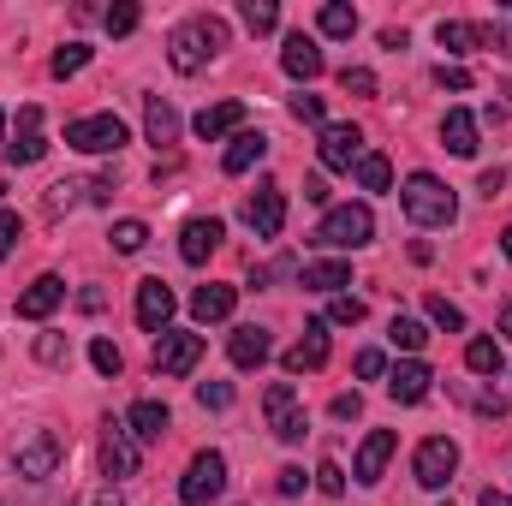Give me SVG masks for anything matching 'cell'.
<instances>
[{
  "label": "cell",
  "instance_id": "obj_41",
  "mask_svg": "<svg viewBox=\"0 0 512 506\" xmlns=\"http://www.w3.org/2000/svg\"><path fill=\"white\" fill-rule=\"evenodd\" d=\"M90 364H96L102 376H120V370H126V358H120L114 340H90Z\"/></svg>",
  "mask_w": 512,
  "mask_h": 506
},
{
  "label": "cell",
  "instance_id": "obj_55",
  "mask_svg": "<svg viewBox=\"0 0 512 506\" xmlns=\"http://www.w3.org/2000/svg\"><path fill=\"white\" fill-rule=\"evenodd\" d=\"M477 506H512V495H507V489H483V501H477Z\"/></svg>",
  "mask_w": 512,
  "mask_h": 506
},
{
  "label": "cell",
  "instance_id": "obj_2",
  "mask_svg": "<svg viewBox=\"0 0 512 506\" xmlns=\"http://www.w3.org/2000/svg\"><path fill=\"white\" fill-rule=\"evenodd\" d=\"M399 209H405L417 227H453V221H459V197H453V185H441L435 173H411V179L399 185Z\"/></svg>",
  "mask_w": 512,
  "mask_h": 506
},
{
  "label": "cell",
  "instance_id": "obj_17",
  "mask_svg": "<svg viewBox=\"0 0 512 506\" xmlns=\"http://www.w3.org/2000/svg\"><path fill=\"white\" fill-rule=\"evenodd\" d=\"M393 429H370L364 435V447H358V459H352V477L370 489V483H382V471H387V459H393Z\"/></svg>",
  "mask_w": 512,
  "mask_h": 506
},
{
  "label": "cell",
  "instance_id": "obj_25",
  "mask_svg": "<svg viewBox=\"0 0 512 506\" xmlns=\"http://www.w3.org/2000/svg\"><path fill=\"white\" fill-rule=\"evenodd\" d=\"M233 304H239V292H233V286H215V280L191 292V316H197V322H227Z\"/></svg>",
  "mask_w": 512,
  "mask_h": 506
},
{
  "label": "cell",
  "instance_id": "obj_32",
  "mask_svg": "<svg viewBox=\"0 0 512 506\" xmlns=\"http://www.w3.org/2000/svg\"><path fill=\"white\" fill-rule=\"evenodd\" d=\"M465 364H471L477 376H501V364H507V358H501V346H495V340H471V346H465Z\"/></svg>",
  "mask_w": 512,
  "mask_h": 506
},
{
  "label": "cell",
  "instance_id": "obj_40",
  "mask_svg": "<svg viewBox=\"0 0 512 506\" xmlns=\"http://www.w3.org/2000/svg\"><path fill=\"white\" fill-rule=\"evenodd\" d=\"M78 197H90V185H78V179H60V185H48V215H60V209H72Z\"/></svg>",
  "mask_w": 512,
  "mask_h": 506
},
{
  "label": "cell",
  "instance_id": "obj_9",
  "mask_svg": "<svg viewBox=\"0 0 512 506\" xmlns=\"http://www.w3.org/2000/svg\"><path fill=\"white\" fill-rule=\"evenodd\" d=\"M262 405H268V429H274L286 447H292V441H304V411H298V393H292V381H274Z\"/></svg>",
  "mask_w": 512,
  "mask_h": 506
},
{
  "label": "cell",
  "instance_id": "obj_50",
  "mask_svg": "<svg viewBox=\"0 0 512 506\" xmlns=\"http://www.w3.org/2000/svg\"><path fill=\"white\" fill-rule=\"evenodd\" d=\"M334 417H340V423L364 417V399H358V393H340V399H334Z\"/></svg>",
  "mask_w": 512,
  "mask_h": 506
},
{
  "label": "cell",
  "instance_id": "obj_33",
  "mask_svg": "<svg viewBox=\"0 0 512 506\" xmlns=\"http://www.w3.org/2000/svg\"><path fill=\"white\" fill-rule=\"evenodd\" d=\"M239 18H245V30H251V36H268V30L280 24V6H274V0H245V6H239Z\"/></svg>",
  "mask_w": 512,
  "mask_h": 506
},
{
  "label": "cell",
  "instance_id": "obj_42",
  "mask_svg": "<svg viewBox=\"0 0 512 506\" xmlns=\"http://www.w3.org/2000/svg\"><path fill=\"white\" fill-rule=\"evenodd\" d=\"M137 18H143V12H137L131 0H120V6H108V12H102V24H108V36H131V30H137Z\"/></svg>",
  "mask_w": 512,
  "mask_h": 506
},
{
  "label": "cell",
  "instance_id": "obj_4",
  "mask_svg": "<svg viewBox=\"0 0 512 506\" xmlns=\"http://www.w3.org/2000/svg\"><path fill=\"white\" fill-rule=\"evenodd\" d=\"M66 143L78 155H120L126 149V120L120 114H84V120L66 126Z\"/></svg>",
  "mask_w": 512,
  "mask_h": 506
},
{
  "label": "cell",
  "instance_id": "obj_16",
  "mask_svg": "<svg viewBox=\"0 0 512 506\" xmlns=\"http://www.w3.org/2000/svg\"><path fill=\"white\" fill-rule=\"evenodd\" d=\"M131 471H137V435H131L126 423H108V435H102V477L120 483Z\"/></svg>",
  "mask_w": 512,
  "mask_h": 506
},
{
  "label": "cell",
  "instance_id": "obj_12",
  "mask_svg": "<svg viewBox=\"0 0 512 506\" xmlns=\"http://www.w3.org/2000/svg\"><path fill=\"white\" fill-rule=\"evenodd\" d=\"M48 155V137H42V108H18V137L6 143V161L12 167H36Z\"/></svg>",
  "mask_w": 512,
  "mask_h": 506
},
{
  "label": "cell",
  "instance_id": "obj_57",
  "mask_svg": "<svg viewBox=\"0 0 512 506\" xmlns=\"http://www.w3.org/2000/svg\"><path fill=\"white\" fill-rule=\"evenodd\" d=\"M501 251H507V256H512V227H507V233H501Z\"/></svg>",
  "mask_w": 512,
  "mask_h": 506
},
{
  "label": "cell",
  "instance_id": "obj_7",
  "mask_svg": "<svg viewBox=\"0 0 512 506\" xmlns=\"http://www.w3.org/2000/svg\"><path fill=\"white\" fill-rule=\"evenodd\" d=\"M197 364H203V334L167 328V334L155 340V370H161V376H191Z\"/></svg>",
  "mask_w": 512,
  "mask_h": 506
},
{
  "label": "cell",
  "instance_id": "obj_8",
  "mask_svg": "<svg viewBox=\"0 0 512 506\" xmlns=\"http://www.w3.org/2000/svg\"><path fill=\"white\" fill-rule=\"evenodd\" d=\"M411 471H417V483H423V489H447V483H453V471H459V441L429 435V441L417 447Z\"/></svg>",
  "mask_w": 512,
  "mask_h": 506
},
{
  "label": "cell",
  "instance_id": "obj_30",
  "mask_svg": "<svg viewBox=\"0 0 512 506\" xmlns=\"http://www.w3.org/2000/svg\"><path fill=\"white\" fill-rule=\"evenodd\" d=\"M316 24H322V36L346 42V36H358V6H346V0H328V6L316 12Z\"/></svg>",
  "mask_w": 512,
  "mask_h": 506
},
{
  "label": "cell",
  "instance_id": "obj_14",
  "mask_svg": "<svg viewBox=\"0 0 512 506\" xmlns=\"http://www.w3.org/2000/svg\"><path fill=\"white\" fill-rule=\"evenodd\" d=\"M137 322L161 340L167 322H173V286L167 280H137Z\"/></svg>",
  "mask_w": 512,
  "mask_h": 506
},
{
  "label": "cell",
  "instance_id": "obj_38",
  "mask_svg": "<svg viewBox=\"0 0 512 506\" xmlns=\"http://www.w3.org/2000/svg\"><path fill=\"white\" fill-rule=\"evenodd\" d=\"M370 310H364V298H352V292H340L334 304H328V322H340V328H358Z\"/></svg>",
  "mask_w": 512,
  "mask_h": 506
},
{
  "label": "cell",
  "instance_id": "obj_15",
  "mask_svg": "<svg viewBox=\"0 0 512 506\" xmlns=\"http://www.w3.org/2000/svg\"><path fill=\"white\" fill-rule=\"evenodd\" d=\"M221 239H227V227H221L215 215H197V221H185V233H179V256H185L191 268H203L209 256L221 251Z\"/></svg>",
  "mask_w": 512,
  "mask_h": 506
},
{
  "label": "cell",
  "instance_id": "obj_18",
  "mask_svg": "<svg viewBox=\"0 0 512 506\" xmlns=\"http://www.w3.org/2000/svg\"><path fill=\"white\" fill-rule=\"evenodd\" d=\"M280 66H286V78H298V84H310V78H322V48H316V36H286V48H280Z\"/></svg>",
  "mask_w": 512,
  "mask_h": 506
},
{
  "label": "cell",
  "instance_id": "obj_43",
  "mask_svg": "<svg viewBox=\"0 0 512 506\" xmlns=\"http://www.w3.org/2000/svg\"><path fill=\"white\" fill-rule=\"evenodd\" d=\"M292 120H304V126H328V120H322V96L298 90V96H292Z\"/></svg>",
  "mask_w": 512,
  "mask_h": 506
},
{
  "label": "cell",
  "instance_id": "obj_23",
  "mask_svg": "<svg viewBox=\"0 0 512 506\" xmlns=\"http://www.w3.org/2000/svg\"><path fill=\"white\" fill-rule=\"evenodd\" d=\"M435 42L447 54H471V48H489V24H465V18H441L435 24Z\"/></svg>",
  "mask_w": 512,
  "mask_h": 506
},
{
  "label": "cell",
  "instance_id": "obj_39",
  "mask_svg": "<svg viewBox=\"0 0 512 506\" xmlns=\"http://www.w3.org/2000/svg\"><path fill=\"white\" fill-rule=\"evenodd\" d=\"M340 90H346V96H376L382 84H376L370 66H346V72H340Z\"/></svg>",
  "mask_w": 512,
  "mask_h": 506
},
{
  "label": "cell",
  "instance_id": "obj_1",
  "mask_svg": "<svg viewBox=\"0 0 512 506\" xmlns=\"http://www.w3.org/2000/svg\"><path fill=\"white\" fill-rule=\"evenodd\" d=\"M227 48V24L221 18H185L173 36H167V60H173V72H203L215 54Z\"/></svg>",
  "mask_w": 512,
  "mask_h": 506
},
{
  "label": "cell",
  "instance_id": "obj_56",
  "mask_svg": "<svg viewBox=\"0 0 512 506\" xmlns=\"http://www.w3.org/2000/svg\"><path fill=\"white\" fill-rule=\"evenodd\" d=\"M501 334L512 340V298H507V310H501Z\"/></svg>",
  "mask_w": 512,
  "mask_h": 506
},
{
  "label": "cell",
  "instance_id": "obj_28",
  "mask_svg": "<svg viewBox=\"0 0 512 506\" xmlns=\"http://www.w3.org/2000/svg\"><path fill=\"white\" fill-rule=\"evenodd\" d=\"M262 155H268V137H262V131H239V137L227 143V155H221V167H227V173L239 179V173H251L256 161H262Z\"/></svg>",
  "mask_w": 512,
  "mask_h": 506
},
{
  "label": "cell",
  "instance_id": "obj_13",
  "mask_svg": "<svg viewBox=\"0 0 512 506\" xmlns=\"http://www.w3.org/2000/svg\"><path fill=\"white\" fill-rule=\"evenodd\" d=\"M60 298H66V280H60V274H36V280L18 292V316H24V322H48V316L60 310Z\"/></svg>",
  "mask_w": 512,
  "mask_h": 506
},
{
  "label": "cell",
  "instance_id": "obj_36",
  "mask_svg": "<svg viewBox=\"0 0 512 506\" xmlns=\"http://www.w3.org/2000/svg\"><path fill=\"white\" fill-rule=\"evenodd\" d=\"M108 239H114V251H120V256H137L143 245H149V227H143V221H114V233H108Z\"/></svg>",
  "mask_w": 512,
  "mask_h": 506
},
{
  "label": "cell",
  "instance_id": "obj_24",
  "mask_svg": "<svg viewBox=\"0 0 512 506\" xmlns=\"http://www.w3.org/2000/svg\"><path fill=\"white\" fill-rule=\"evenodd\" d=\"M298 280H304V292H334V298H340V286H352V262H340V256H328V262H304Z\"/></svg>",
  "mask_w": 512,
  "mask_h": 506
},
{
  "label": "cell",
  "instance_id": "obj_29",
  "mask_svg": "<svg viewBox=\"0 0 512 506\" xmlns=\"http://www.w3.org/2000/svg\"><path fill=\"white\" fill-rule=\"evenodd\" d=\"M143 131H149V143H155V149H161V143H173V137H179V114H173V102L149 96V102H143Z\"/></svg>",
  "mask_w": 512,
  "mask_h": 506
},
{
  "label": "cell",
  "instance_id": "obj_58",
  "mask_svg": "<svg viewBox=\"0 0 512 506\" xmlns=\"http://www.w3.org/2000/svg\"><path fill=\"white\" fill-rule=\"evenodd\" d=\"M0 137H6V114H0Z\"/></svg>",
  "mask_w": 512,
  "mask_h": 506
},
{
  "label": "cell",
  "instance_id": "obj_51",
  "mask_svg": "<svg viewBox=\"0 0 512 506\" xmlns=\"http://www.w3.org/2000/svg\"><path fill=\"white\" fill-rule=\"evenodd\" d=\"M274 489H280V495H286V501H292V495H304V471H298V465H286V471H280V483H274Z\"/></svg>",
  "mask_w": 512,
  "mask_h": 506
},
{
  "label": "cell",
  "instance_id": "obj_53",
  "mask_svg": "<svg viewBox=\"0 0 512 506\" xmlns=\"http://www.w3.org/2000/svg\"><path fill=\"white\" fill-rule=\"evenodd\" d=\"M501 185H507V173H483V179H477L483 197H501Z\"/></svg>",
  "mask_w": 512,
  "mask_h": 506
},
{
  "label": "cell",
  "instance_id": "obj_27",
  "mask_svg": "<svg viewBox=\"0 0 512 506\" xmlns=\"http://www.w3.org/2000/svg\"><path fill=\"white\" fill-rule=\"evenodd\" d=\"M167 423H173V417H167V405H161V399H137V405L126 411V429L137 435V441H161V435H167Z\"/></svg>",
  "mask_w": 512,
  "mask_h": 506
},
{
  "label": "cell",
  "instance_id": "obj_37",
  "mask_svg": "<svg viewBox=\"0 0 512 506\" xmlns=\"http://www.w3.org/2000/svg\"><path fill=\"white\" fill-rule=\"evenodd\" d=\"M90 54H96V48H84V42H66V48L54 54V78H78V72L90 66Z\"/></svg>",
  "mask_w": 512,
  "mask_h": 506
},
{
  "label": "cell",
  "instance_id": "obj_5",
  "mask_svg": "<svg viewBox=\"0 0 512 506\" xmlns=\"http://www.w3.org/2000/svg\"><path fill=\"white\" fill-rule=\"evenodd\" d=\"M227 495V459L221 453H197L191 465H185V477H179V501L185 506H209Z\"/></svg>",
  "mask_w": 512,
  "mask_h": 506
},
{
  "label": "cell",
  "instance_id": "obj_48",
  "mask_svg": "<svg viewBox=\"0 0 512 506\" xmlns=\"http://www.w3.org/2000/svg\"><path fill=\"white\" fill-rule=\"evenodd\" d=\"M18 233H24V227H18V215H12V209H0V262L18 251Z\"/></svg>",
  "mask_w": 512,
  "mask_h": 506
},
{
  "label": "cell",
  "instance_id": "obj_19",
  "mask_svg": "<svg viewBox=\"0 0 512 506\" xmlns=\"http://www.w3.org/2000/svg\"><path fill=\"white\" fill-rule=\"evenodd\" d=\"M328 364V322H304V340L286 352V376H310Z\"/></svg>",
  "mask_w": 512,
  "mask_h": 506
},
{
  "label": "cell",
  "instance_id": "obj_44",
  "mask_svg": "<svg viewBox=\"0 0 512 506\" xmlns=\"http://www.w3.org/2000/svg\"><path fill=\"white\" fill-rule=\"evenodd\" d=\"M197 405H203V411H227V405H233V387H227V381H203V387H197Z\"/></svg>",
  "mask_w": 512,
  "mask_h": 506
},
{
  "label": "cell",
  "instance_id": "obj_35",
  "mask_svg": "<svg viewBox=\"0 0 512 506\" xmlns=\"http://www.w3.org/2000/svg\"><path fill=\"white\" fill-rule=\"evenodd\" d=\"M352 173H358V185H364V191H387V185H393V167H387V155H364Z\"/></svg>",
  "mask_w": 512,
  "mask_h": 506
},
{
  "label": "cell",
  "instance_id": "obj_10",
  "mask_svg": "<svg viewBox=\"0 0 512 506\" xmlns=\"http://www.w3.org/2000/svg\"><path fill=\"white\" fill-rule=\"evenodd\" d=\"M245 221H251L256 239H280V227H286V191L280 185H256L251 203H245Z\"/></svg>",
  "mask_w": 512,
  "mask_h": 506
},
{
  "label": "cell",
  "instance_id": "obj_11",
  "mask_svg": "<svg viewBox=\"0 0 512 506\" xmlns=\"http://www.w3.org/2000/svg\"><path fill=\"white\" fill-rule=\"evenodd\" d=\"M322 167H334V173H352L358 161H364V131L358 126H322Z\"/></svg>",
  "mask_w": 512,
  "mask_h": 506
},
{
  "label": "cell",
  "instance_id": "obj_6",
  "mask_svg": "<svg viewBox=\"0 0 512 506\" xmlns=\"http://www.w3.org/2000/svg\"><path fill=\"white\" fill-rule=\"evenodd\" d=\"M60 459H66V441L54 435V429H36L18 453H12V465H18V477L24 483H42V477H54L60 471Z\"/></svg>",
  "mask_w": 512,
  "mask_h": 506
},
{
  "label": "cell",
  "instance_id": "obj_47",
  "mask_svg": "<svg viewBox=\"0 0 512 506\" xmlns=\"http://www.w3.org/2000/svg\"><path fill=\"white\" fill-rule=\"evenodd\" d=\"M352 370H358L364 381H382L387 376V352H376V346H370V352H358V364H352Z\"/></svg>",
  "mask_w": 512,
  "mask_h": 506
},
{
  "label": "cell",
  "instance_id": "obj_49",
  "mask_svg": "<svg viewBox=\"0 0 512 506\" xmlns=\"http://www.w3.org/2000/svg\"><path fill=\"white\" fill-rule=\"evenodd\" d=\"M435 84H441V90H471V72H465V66H447V60H441V66H435Z\"/></svg>",
  "mask_w": 512,
  "mask_h": 506
},
{
  "label": "cell",
  "instance_id": "obj_54",
  "mask_svg": "<svg viewBox=\"0 0 512 506\" xmlns=\"http://www.w3.org/2000/svg\"><path fill=\"white\" fill-rule=\"evenodd\" d=\"M304 203H328V185L322 179H304Z\"/></svg>",
  "mask_w": 512,
  "mask_h": 506
},
{
  "label": "cell",
  "instance_id": "obj_26",
  "mask_svg": "<svg viewBox=\"0 0 512 506\" xmlns=\"http://www.w3.org/2000/svg\"><path fill=\"white\" fill-rule=\"evenodd\" d=\"M441 143H447V155H477V114L471 108H447Z\"/></svg>",
  "mask_w": 512,
  "mask_h": 506
},
{
  "label": "cell",
  "instance_id": "obj_46",
  "mask_svg": "<svg viewBox=\"0 0 512 506\" xmlns=\"http://www.w3.org/2000/svg\"><path fill=\"white\" fill-rule=\"evenodd\" d=\"M316 489H322V495H346V471H340L334 459H322V465H316Z\"/></svg>",
  "mask_w": 512,
  "mask_h": 506
},
{
  "label": "cell",
  "instance_id": "obj_3",
  "mask_svg": "<svg viewBox=\"0 0 512 506\" xmlns=\"http://www.w3.org/2000/svg\"><path fill=\"white\" fill-rule=\"evenodd\" d=\"M370 239H376V215H370L364 203H340V209H328L322 227H316V245H328V251H364Z\"/></svg>",
  "mask_w": 512,
  "mask_h": 506
},
{
  "label": "cell",
  "instance_id": "obj_22",
  "mask_svg": "<svg viewBox=\"0 0 512 506\" xmlns=\"http://www.w3.org/2000/svg\"><path fill=\"white\" fill-rule=\"evenodd\" d=\"M239 126H245V102H239V96H233V102H215V108H203V114H197V137H203V143L239 137Z\"/></svg>",
  "mask_w": 512,
  "mask_h": 506
},
{
  "label": "cell",
  "instance_id": "obj_45",
  "mask_svg": "<svg viewBox=\"0 0 512 506\" xmlns=\"http://www.w3.org/2000/svg\"><path fill=\"white\" fill-rule=\"evenodd\" d=\"M36 358H42V364H54V370H60V364H66V358H72V346H66V340H60V334H42V340H36Z\"/></svg>",
  "mask_w": 512,
  "mask_h": 506
},
{
  "label": "cell",
  "instance_id": "obj_21",
  "mask_svg": "<svg viewBox=\"0 0 512 506\" xmlns=\"http://www.w3.org/2000/svg\"><path fill=\"white\" fill-rule=\"evenodd\" d=\"M429 364H423V358H405V364H399V370H387V393H393V399H399V405H423V399H429Z\"/></svg>",
  "mask_w": 512,
  "mask_h": 506
},
{
  "label": "cell",
  "instance_id": "obj_52",
  "mask_svg": "<svg viewBox=\"0 0 512 506\" xmlns=\"http://www.w3.org/2000/svg\"><path fill=\"white\" fill-rule=\"evenodd\" d=\"M477 411H483V417H507V399H501V393H483Z\"/></svg>",
  "mask_w": 512,
  "mask_h": 506
},
{
  "label": "cell",
  "instance_id": "obj_31",
  "mask_svg": "<svg viewBox=\"0 0 512 506\" xmlns=\"http://www.w3.org/2000/svg\"><path fill=\"white\" fill-rule=\"evenodd\" d=\"M387 334H393V346H399V352H411V358H417V352H423V340H429V328H423L417 316H393V328H387Z\"/></svg>",
  "mask_w": 512,
  "mask_h": 506
},
{
  "label": "cell",
  "instance_id": "obj_34",
  "mask_svg": "<svg viewBox=\"0 0 512 506\" xmlns=\"http://www.w3.org/2000/svg\"><path fill=\"white\" fill-rule=\"evenodd\" d=\"M423 310H429V322H435V328H453V334L465 328V310H459L453 298H441V292H429V298H423Z\"/></svg>",
  "mask_w": 512,
  "mask_h": 506
},
{
  "label": "cell",
  "instance_id": "obj_20",
  "mask_svg": "<svg viewBox=\"0 0 512 506\" xmlns=\"http://www.w3.org/2000/svg\"><path fill=\"white\" fill-rule=\"evenodd\" d=\"M268 352H274V340H268V328H256V322L233 328V340H227V358H233L239 370H262Z\"/></svg>",
  "mask_w": 512,
  "mask_h": 506
}]
</instances>
